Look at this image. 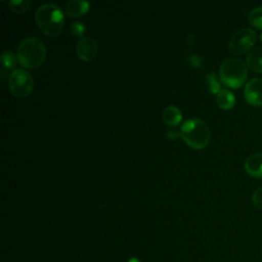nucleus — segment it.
<instances>
[{"mask_svg": "<svg viewBox=\"0 0 262 262\" xmlns=\"http://www.w3.org/2000/svg\"><path fill=\"white\" fill-rule=\"evenodd\" d=\"M35 20L41 32L48 37H56L60 34L64 16L62 9L55 3H44L35 12Z\"/></svg>", "mask_w": 262, "mask_h": 262, "instance_id": "1", "label": "nucleus"}, {"mask_svg": "<svg viewBox=\"0 0 262 262\" xmlns=\"http://www.w3.org/2000/svg\"><path fill=\"white\" fill-rule=\"evenodd\" d=\"M183 141L194 149L205 148L211 139V131L207 123L199 118L185 120L179 130Z\"/></svg>", "mask_w": 262, "mask_h": 262, "instance_id": "2", "label": "nucleus"}, {"mask_svg": "<svg viewBox=\"0 0 262 262\" xmlns=\"http://www.w3.org/2000/svg\"><path fill=\"white\" fill-rule=\"evenodd\" d=\"M46 47L37 37H27L23 39L16 48L18 62L27 69L39 67L45 59Z\"/></svg>", "mask_w": 262, "mask_h": 262, "instance_id": "3", "label": "nucleus"}, {"mask_svg": "<svg viewBox=\"0 0 262 262\" xmlns=\"http://www.w3.org/2000/svg\"><path fill=\"white\" fill-rule=\"evenodd\" d=\"M219 78L225 86L233 89L241 88L248 78V67L239 58L224 59L219 68Z\"/></svg>", "mask_w": 262, "mask_h": 262, "instance_id": "4", "label": "nucleus"}, {"mask_svg": "<svg viewBox=\"0 0 262 262\" xmlns=\"http://www.w3.org/2000/svg\"><path fill=\"white\" fill-rule=\"evenodd\" d=\"M10 92L17 98L28 96L34 88L32 75L25 69H14L8 77Z\"/></svg>", "mask_w": 262, "mask_h": 262, "instance_id": "5", "label": "nucleus"}, {"mask_svg": "<svg viewBox=\"0 0 262 262\" xmlns=\"http://www.w3.org/2000/svg\"><path fill=\"white\" fill-rule=\"evenodd\" d=\"M257 41V34L253 29L243 28L236 31L230 38L228 49L234 55H242L252 50Z\"/></svg>", "mask_w": 262, "mask_h": 262, "instance_id": "6", "label": "nucleus"}, {"mask_svg": "<svg viewBox=\"0 0 262 262\" xmlns=\"http://www.w3.org/2000/svg\"><path fill=\"white\" fill-rule=\"evenodd\" d=\"M76 52L78 57L84 61L92 60L98 52V44L96 40L90 36H84L79 39Z\"/></svg>", "mask_w": 262, "mask_h": 262, "instance_id": "7", "label": "nucleus"}, {"mask_svg": "<svg viewBox=\"0 0 262 262\" xmlns=\"http://www.w3.org/2000/svg\"><path fill=\"white\" fill-rule=\"evenodd\" d=\"M246 101L253 106H262V78H253L244 89Z\"/></svg>", "mask_w": 262, "mask_h": 262, "instance_id": "8", "label": "nucleus"}, {"mask_svg": "<svg viewBox=\"0 0 262 262\" xmlns=\"http://www.w3.org/2000/svg\"><path fill=\"white\" fill-rule=\"evenodd\" d=\"M244 167L248 175L254 178H262V152H256L248 157Z\"/></svg>", "mask_w": 262, "mask_h": 262, "instance_id": "9", "label": "nucleus"}, {"mask_svg": "<svg viewBox=\"0 0 262 262\" xmlns=\"http://www.w3.org/2000/svg\"><path fill=\"white\" fill-rule=\"evenodd\" d=\"M90 7V2L86 0H70L66 3V13L71 17H79L86 13Z\"/></svg>", "mask_w": 262, "mask_h": 262, "instance_id": "10", "label": "nucleus"}, {"mask_svg": "<svg viewBox=\"0 0 262 262\" xmlns=\"http://www.w3.org/2000/svg\"><path fill=\"white\" fill-rule=\"evenodd\" d=\"M247 67L255 72L262 74V47L253 48L246 56Z\"/></svg>", "mask_w": 262, "mask_h": 262, "instance_id": "11", "label": "nucleus"}, {"mask_svg": "<svg viewBox=\"0 0 262 262\" xmlns=\"http://www.w3.org/2000/svg\"><path fill=\"white\" fill-rule=\"evenodd\" d=\"M162 119L169 126H177L182 119V113L176 105H167L162 113Z\"/></svg>", "mask_w": 262, "mask_h": 262, "instance_id": "12", "label": "nucleus"}, {"mask_svg": "<svg viewBox=\"0 0 262 262\" xmlns=\"http://www.w3.org/2000/svg\"><path fill=\"white\" fill-rule=\"evenodd\" d=\"M216 101L218 106L221 110L228 111L231 110L234 104H235V96L234 94L228 90V89H221L217 94H216Z\"/></svg>", "mask_w": 262, "mask_h": 262, "instance_id": "13", "label": "nucleus"}, {"mask_svg": "<svg viewBox=\"0 0 262 262\" xmlns=\"http://www.w3.org/2000/svg\"><path fill=\"white\" fill-rule=\"evenodd\" d=\"M250 25L258 30H262V6L253 8L248 16Z\"/></svg>", "mask_w": 262, "mask_h": 262, "instance_id": "14", "label": "nucleus"}, {"mask_svg": "<svg viewBox=\"0 0 262 262\" xmlns=\"http://www.w3.org/2000/svg\"><path fill=\"white\" fill-rule=\"evenodd\" d=\"M16 55L9 51V50H4L1 54V64H2V70H11L14 69L16 64Z\"/></svg>", "mask_w": 262, "mask_h": 262, "instance_id": "15", "label": "nucleus"}, {"mask_svg": "<svg viewBox=\"0 0 262 262\" xmlns=\"http://www.w3.org/2000/svg\"><path fill=\"white\" fill-rule=\"evenodd\" d=\"M32 2L30 0H10L8 1V5L10 7V9L16 13H23L25 11H27L30 6H31Z\"/></svg>", "mask_w": 262, "mask_h": 262, "instance_id": "16", "label": "nucleus"}, {"mask_svg": "<svg viewBox=\"0 0 262 262\" xmlns=\"http://www.w3.org/2000/svg\"><path fill=\"white\" fill-rule=\"evenodd\" d=\"M206 82L210 92L213 94H217L222 89L220 82L218 80V77L214 72H211L206 76Z\"/></svg>", "mask_w": 262, "mask_h": 262, "instance_id": "17", "label": "nucleus"}, {"mask_svg": "<svg viewBox=\"0 0 262 262\" xmlns=\"http://www.w3.org/2000/svg\"><path fill=\"white\" fill-rule=\"evenodd\" d=\"M252 203L255 208L262 210V186L258 187L252 194Z\"/></svg>", "mask_w": 262, "mask_h": 262, "instance_id": "18", "label": "nucleus"}, {"mask_svg": "<svg viewBox=\"0 0 262 262\" xmlns=\"http://www.w3.org/2000/svg\"><path fill=\"white\" fill-rule=\"evenodd\" d=\"M86 31V28H85V25L83 23H80V21H75L71 25V32L73 35L75 36H78V37H83V34L85 33Z\"/></svg>", "mask_w": 262, "mask_h": 262, "instance_id": "19", "label": "nucleus"}, {"mask_svg": "<svg viewBox=\"0 0 262 262\" xmlns=\"http://www.w3.org/2000/svg\"><path fill=\"white\" fill-rule=\"evenodd\" d=\"M178 135H180V133L177 131V130H174V129H170L167 131V137L170 138V139H175Z\"/></svg>", "mask_w": 262, "mask_h": 262, "instance_id": "20", "label": "nucleus"}, {"mask_svg": "<svg viewBox=\"0 0 262 262\" xmlns=\"http://www.w3.org/2000/svg\"><path fill=\"white\" fill-rule=\"evenodd\" d=\"M128 262H140L137 258H135V257H132V258H130L129 259V261Z\"/></svg>", "mask_w": 262, "mask_h": 262, "instance_id": "21", "label": "nucleus"}, {"mask_svg": "<svg viewBox=\"0 0 262 262\" xmlns=\"http://www.w3.org/2000/svg\"><path fill=\"white\" fill-rule=\"evenodd\" d=\"M260 41H261V43H262V33H261V35H260Z\"/></svg>", "mask_w": 262, "mask_h": 262, "instance_id": "22", "label": "nucleus"}]
</instances>
